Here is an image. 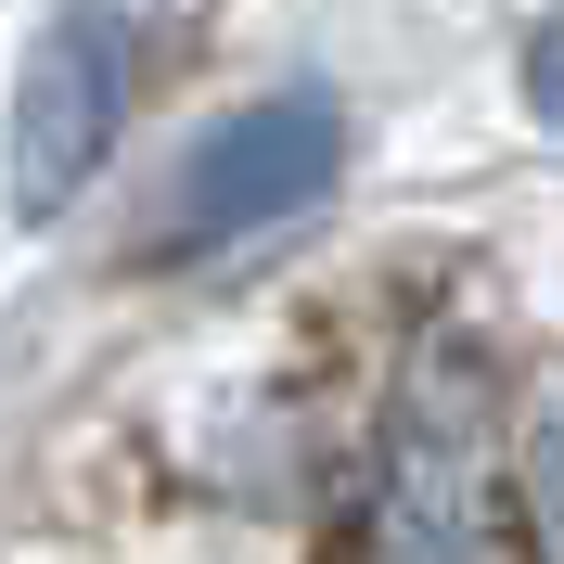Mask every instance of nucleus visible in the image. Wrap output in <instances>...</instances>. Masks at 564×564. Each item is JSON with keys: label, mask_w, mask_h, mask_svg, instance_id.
I'll return each mask as SVG.
<instances>
[{"label": "nucleus", "mask_w": 564, "mask_h": 564, "mask_svg": "<svg viewBox=\"0 0 564 564\" xmlns=\"http://www.w3.org/2000/svg\"><path fill=\"white\" fill-rule=\"evenodd\" d=\"M116 116H129V0H77L65 26L39 39L26 90H13V218L26 231L104 167Z\"/></svg>", "instance_id": "2"}, {"label": "nucleus", "mask_w": 564, "mask_h": 564, "mask_svg": "<svg viewBox=\"0 0 564 564\" xmlns=\"http://www.w3.org/2000/svg\"><path fill=\"white\" fill-rule=\"evenodd\" d=\"M527 104H539V116L564 129V13H552V26L527 39Z\"/></svg>", "instance_id": "3"}, {"label": "nucleus", "mask_w": 564, "mask_h": 564, "mask_svg": "<svg viewBox=\"0 0 564 564\" xmlns=\"http://www.w3.org/2000/svg\"><path fill=\"white\" fill-rule=\"evenodd\" d=\"M334 180H347V116H334V90L231 104L218 129L180 141V180H167L154 245H245V231H282V218H308Z\"/></svg>", "instance_id": "1"}, {"label": "nucleus", "mask_w": 564, "mask_h": 564, "mask_svg": "<svg viewBox=\"0 0 564 564\" xmlns=\"http://www.w3.org/2000/svg\"><path fill=\"white\" fill-rule=\"evenodd\" d=\"M527 475H539V527L564 539V398H552V423H539V462H527Z\"/></svg>", "instance_id": "4"}]
</instances>
